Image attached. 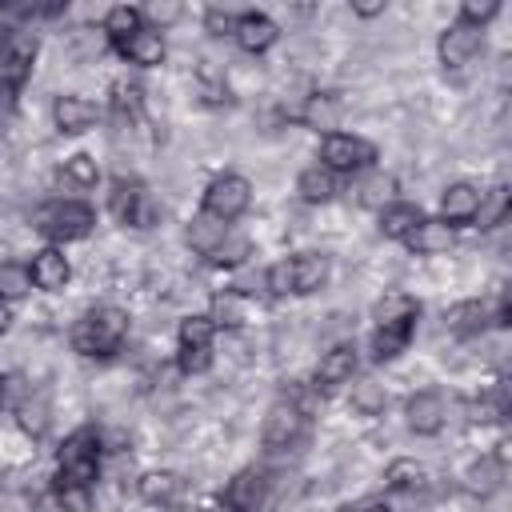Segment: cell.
Here are the masks:
<instances>
[{"label":"cell","instance_id":"cell-1","mask_svg":"<svg viewBox=\"0 0 512 512\" xmlns=\"http://www.w3.org/2000/svg\"><path fill=\"white\" fill-rule=\"evenodd\" d=\"M68 340H72V352L80 356H112L128 340V312L116 304H100L72 324Z\"/></svg>","mask_w":512,"mask_h":512},{"label":"cell","instance_id":"cell-2","mask_svg":"<svg viewBox=\"0 0 512 512\" xmlns=\"http://www.w3.org/2000/svg\"><path fill=\"white\" fill-rule=\"evenodd\" d=\"M328 284V256L320 252H300V256H284L276 264H268L264 272V288L272 296H308L320 292Z\"/></svg>","mask_w":512,"mask_h":512},{"label":"cell","instance_id":"cell-3","mask_svg":"<svg viewBox=\"0 0 512 512\" xmlns=\"http://www.w3.org/2000/svg\"><path fill=\"white\" fill-rule=\"evenodd\" d=\"M32 228L56 244H68V240H84L96 228V212L84 200H52V204L36 208Z\"/></svg>","mask_w":512,"mask_h":512},{"label":"cell","instance_id":"cell-4","mask_svg":"<svg viewBox=\"0 0 512 512\" xmlns=\"http://www.w3.org/2000/svg\"><path fill=\"white\" fill-rule=\"evenodd\" d=\"M96 472H100V436H96V428H76L60 444V468H56V480L52 484L92 488Z\"/></svg>","mask_w":512,"mask_h":512},{"label":"cell","instance_id":"cell-5","mask_svg":"<svg viewBox=\"0 0 512 512\" xmlns=\"http://www.w3.org/2000/svg\"><path fill=\"white\" fill-rule=\"evenodd\" d=\"M108 212L128 228H152L160 220V204L136 176H116L108 192Z\"/></svg>","mask_w":512,"mask_h":512},{"label":"cell","instance_id":"cell-6","mask_svg":"<svg viewBox=\"0 0 512 512\" xmlns=\"http://www.w3.org/2000/svg\"><path fill=\"white\" fill-rule=\"evenodd\" d=\"M320 164L336 176V172H364L376 164V144L352 132H324L320 140Z\"/></svg>","mask_w":512,"mask_h":512},{"label":"cell","instance_id":"cell-7","mask_svg":"<svg viewBox=\"0 0 512 512\" xmlns=\"http://www.w3.org/2000/svg\"><path fill=\"white\" fill-rule=\"evenodd\" d=\"M248 204H252V184H248L244 176H236V172H224V176H216V180L204 188L200 212H208V216L232 224V220H240V216L248 212Z\"/></svg>","mask_w":512,"mask_h":512},{"label":"cell","instance_id":"cell-8","mask_svg":"<svg viewBox=\"0 0 512 512\" xmlns=\"http://www.w3.org/2000/svg\"><path fill=\"white\" fill-rule=\"evenodd\" d=\"M36 48H40V44H36V36H32V32L4 24V28H0V80H4V84H12V88H20V84H24V76L32 72Z\"/></svg>","mask_w":512,"mask_h":512},{"label":"cell","instance_id":"cell-9","mask_svg":"<svg viewBox=\"0 0 512 512\" xmlns=\"http://www.w3.org/2000/svg\"><path fill=\"white\" fill-rule=\"evenodd\" d=\"M300 432H304V408H300L292 396H280V400L268 408L264 424H260V440H264V448H272V452L292 448V444L300 440Z\"/></svg>","mask_w":512,"mask_h":512},{"label":"cell","instance_id":"cell-10","mask_svg":"<svg viewBox=\"0 0 512 512\" xmlns=\"http://www.w3.org/2000/svg\"><path fill=\"white\" fill-rule=\"evenodd\" d=\"M136 492L152 508H180L188 500V480L180 472H172V468H152V472H144L136 480Z\"/></svg>","mask_w":512,"mask_h":512},{"label":"cell","instance_id":"cell-11","mask_svg":"<svg viewBox=\"0 0 512 512\" xmlns=\"http://www.w3.org/2000/svg\"><path fill=\"white\" fill-rule=\"evenodd\" d=\"M404 420L416 436H436L448 420V404L436 388H424V392H412L408 404H404Z\"/></svg>","mask_w":512,"mask_h":512},{"label":"cell","instance_id":"cell-12","mask_svg":"<svg viewBox=\"0 0 512 512\" xmlns=\"http://www.w3.org/2000/svg\"><path fill=\"white\" fill-rule=\"evenodd\" d=\"M480 40H484L480 28H472V24H464V20L448 24V28L440 32V40H436L440 64H444V68H464V64L480 52Z\"/></svg>","mask_w":512,"mask_h":512},{"label":"cell","instance_id":"cell-13","mask_svg":"<svg viewBox=\"0 0 512 512\" xmlns=\"http://www.w3.org/2000/svg\"><path fill=\"white\" fill-rule=\"evenodd\" d=\"M96 116H100V108H96L88 96L64 92V96L52 100V124H56V132H64V136H80V132H88V128L96 124Z\"/></svg>","mask_w":512,"mask_h":512},{"label":"cell","instance_id":"cell-14","mask_svg":"<svg viewBox=\"0 0 512 512\" xmlns=\"http://www.w3.org/2000/svg\"><path fill=\"white\" fill-rule=\"evenodd\" d=\"M28 272H32V288H40V292H60V288H68V280H72V264H68V256H64L56 244L32 252Z\"/></svg>","mask_w":512,"mask_h":512},{"label":"cell","instance_id":"cell-15","mask_svg":"<svg viewBox=\"0 0 512 512\" xmlns=\"http://www.w3.org/2000/svg\"><path fill=\"white\" fill-rule=\"evenodd\" d=\"M232 40L244 48V52H268L276 40H280V28H276V20L272 16H264V12H240L236 16V32H232Z\"/></svg>","mask_w":512,"mask_h":512},{"label":"cell","instance_id":"cell-16","mask_svg":"<svg viewBox=\"0 0 512 512\" xmlns=\"http://www.w3.org/2000/svg\"><path fill=\"white\" fill-rule=\"evenodd\" d=\"M476 208H480V188L468 184V180H456V184H448V188L440 192V220H444L448 228L472 224Z\"/></svg>","mask_w":512,"mask_h":512},{"label":"cell","instance_id":"cell-17","mask_svg":"<svg viewBox=\"0 0 512 512\" xmlns=\"http://www.w3.org/2000/svg\"><path fill=\"white\" fill-rule=\"evenodd\" d=\"M452 244H456V228H448L440 216H436V220L424 216V220L404 236V248L416 252V256H440V252H448Z\"/></svg>","mask_w":512,"mask_h":512},{"label":"cell","instance_id":"cell-18","mask_svg":"<svg viewBox=\"0 0 512 512\" xmlns=\"http://www.w3.org/2000/svg\"><path fill=\"white\" fill-rule=\"evenodd\" d=\"M352 376H356V348H352V344L328 348V352L320 356V364H316V388H320V392H332V388L348 384Z\"/></svg>","mask_w":512,"mask_h":512},{"label":"cell","instance_id":"cell-19","mask_svg":"<svg viewBox=\"0 0 512 512\" xmlns=\"http://www.w3.org/2000/svg\"><path fill=\"white\" fill-rule=\"evenodd\" d=\"M128 64H136V68H156V64H164V56H168V48H164V36L156 32V28H140L136 36H128V40H120V44H112Z\"/></svg>","mask_w":512,"mask_h":512},{"label":"cell","instance_id":"cell-20","mask_svg":"<svg viewBox=\"0 0 512 512\" xmlns=\"http://www.w3.org/2000/svg\"><path fill=\"white\" fill-rule=\"evenodd\" d=\"M416 316H420V300L408 296V292H384V296L372 304V320H376V328H384V324L416 328Z\"/></svg>","mask_w":512,"mask_h":512},{"label":"cell","instance_id":"cell-21","mask_svg":"<svg viewBox=\"0 0 512 512\" xmlns=\"http://www.w3.org/2000/svg\"><path fill=\"white\" fill-rule=\"evenodd\" d=\"M508 212H512V188L508 184H492L488 192H480V208L472 216V228L492 232V228H500L508 220Z\"/></svg>","mask_w":512,"mask_h":512},{"label":"cell","instance_id":"cell-22","mask_svg":"<svg viewBox=\"0 0 512 512\" xmlns=\"http://www.w3.org/2000/svg\"><path fill=\"white\" fill-rule=\"evenodd\" d=\"M500 484H504V460L500 456H480L464 472V492H472L480 500H488L492 492H500Z\"/></svg>","mask_w":512,"mask_h":512},{"label":"cell","instance_id":"cell-23","mask_svg":"<svg viewBox=\"0 0 512 512\" xmlns=\"http://www.w3.org/2000/svg\"><path fill=\"white\" fill-rule=\"evenodd\" d=\"M420 220H424L420 204L392 200V204H384V208H380V236H388V240H404Z\"/></svg>","mask_w":512,"mask_h":512},{"label":"cell","instance_id":"cell-24","mask_svg":"<svg viewBox=\"0 0 512 512\" xmlns=\"http://www.w3.org/2000/svg\"><path fill=\"white\" fill-rule=\"evenodd\" d=\"M212 324L220 328H240V324H248V316H252V304H248V296L240 292V288H224V292H216L212 296Z\"/></svg>","mask_w":512,"mask_h":512},{"label":"cell","instance_id":"cell-25","mask_svg":"<svg viewBox=\"0 0 512 512\" xmlns=\"http://www.w3.org/2000/svg\"><path fill=\"white\" fill-rule=\"evenodd\" d=\"M488 320H492V312H488L484 300H460V304H452L444 312V328L456 332V336H476Z\"/></svg>","mask_w":512,"mask_h":512},{"label":"cell","instance_id":"cell-26","mask_svg":"<svg viewBox=\"0 0 512 512\" xmlns=\"http://www.w3.org/2000/svg\"><path fill=\"white\" fill-rule=\"evenodd\" d=\"M264 488H268L264 472L244 468V472H240V476L228 484V504H232L236 512H256V508L264 504Z\"/></svg>","mask_w":512,"mask_h":512},{"label":"cell","instance_id":"cell-27","mask_svg":"<svg viewBox=\"0 0 512 512\" xmlns=\"http://www.w3.org/2000/svg\"><path fill=\"white\" fill-rule=\"evenodd\" d=\"M296 192H300V200H308V204H328V200L336 196V176H332L324 164H308V168L296 176Z\"/></svg>","mask_w":512,"mask_h":512},{"label":"cell","instance_id":"cell-28","mask_svg":"<svg viewBox=\"0 0 512 512\" xmlns=\"http://www.w3.org/2000/svg\"><path fill=\"white\" fill-rule=\"evenodd\" d=\"M232 228L224 224V220H216V216H208V212H196L192 220H188V244H192V252H200V256H208L224 236H228Z\"/></svg>","mask_w":512,"mask_h":512},{"label":"cell","instance_id":"cell-29","mask_svg":"<svg viewBox=\"0 0 512 512\" xmlns=\"http://www.w3.org/2000/svg\"><path fill=\"white\" fill-rule=\"evenodd\" d=\"M140 28H144V16H140V8H132V4H116V8H108V12H104V24H100V32H104L112 44L136 36Z\"/></svg>","mask_w":512,"mask_h":512},{"label":"cell","instance_id":"cell-30","mask_svg":"<svg viewBox=\"0 0 512 512\" xmlns=\"http://www.w3.org/2000/svg\"><path fill=\"white\" fill-rule=\"evenodd\" d=\"M424 480H428V472H424V464L412 460V456H396V460L384 468V484L396 488V492H416V488H424Z\"/></svg>","mask_w":512,"mask_h":512},{"label":"cell","instance_id":"cell-31","mask_svg":"<svg viewBox=\"0 0 512 512\" xmlns=\"http://www.w3.org/2000/svg\"><path fill=\"white\" fill-rule=\"evenodd\" d=\"M408 340H412V328H404V324H384V328H376L372 332V356L384 364V360H396L404 348H408Z\"/></svg>","mask_w":512,"mask_h":512},{"label":"cell","instance_id":"cell-32","mask_svg":"<svg viewBox=\"0 0 512 512\" xmlns=\"http://www.w3.org/2000/svg\"><path fill=\"white\" fill-rule=\"evenodd\" d=\"M32 292V272L20 260H0V300H20Z\"/></svg>","mask_w":512,"mask_h":512},{"label":"cell","instance_id":"cell-33","mask_svg":"<svg viewBox=\"0 0 512 512\" xmlns=\"http://www.w3.org/2000/svg\"><path fill=\"white\" fill-rule=\"evenodd\" d=\"M392 192H396V180L384 176V172H368V176L356 184V200H360L364 208H384V204H392Z\"/></svg>","mask_w":512,"mask_h":512},{"label":"cell","instance_id":"cell-34","mask_svg":"<svg viewBox=\"0 0 512 512\" xmlns=\"http://www.w3.org/2000/svg\"><path fill=\"white\" fill-rule=\"evenodd\" d=\"M248 256H252V240L228 232V236L208 252V264H216V268H236V264H244Z\"/></svg>","mask_w":512,"mask_h":512},{"label":"cell","instance_id":"cell-35","mask_svg":"<svg viewBox=\"0 0 512 512\" xmlns=\"http://www.w3.org/2000/svg\"><path fill=\"white\" fill-rule=\"evenodd\" d=\"M176 336H180V348H212L216 324H212V316H200V312H192V316H184V320H180Z\"/></svg>","mask_w":512,"mask_h":512},{"label":"cell","instance_id":"cell-36","mask_svg":"<svg viewBox=\"0 0 512 512\" xmlns=\"http://www.w3.org/2000/svg\"><path fill=\"white\" fill-rule=\"evenodd\" d=\"M16 424L36 440V436H44V428H48V404L40 400V396H24L20 404H16Z\"/></svg>","mask_w":512,"mask_h":512},{"label":"cell","instance_id":"cell-37","mask_svg":"<svg viewBox=\"0 0 512 512\" xmlns=\"http://www.w3.org/2000/svg\"><path fill=\"white\" fill-rule=\"evenodd\" d=\"M384 404H388V396H384V388H380V384H372V380L352 384V408H356L360 416H380V412H384Z\"/></svg>","mask_w":512,"mask_h":512},{"label":"cell","instance_id":"cell-38","mask_svg":"<svg viewBox=\"0 0 512 512\" xmlns=\"http://www.w3.org/2000/svg\"><path fill=\"white\" fill-rule=\"evenodd\" d=\"M64 176H68L72 184H80V188H96L100 168H96V160H92L88 152H76V156L64 160Z\"/></svg>","mask_w":512,"mask_h":512},{"label":"cell","instance_id":"cell-39","mask_svg":"<svg viewBox=\"0 0 512 512\" xmlns=\"http://www.w3.org/2000/svg\"><path fill=\"white\" fill-rule=\"evenodd\" d=\"M52 488L64 512H92V488H80V484H52Z\"/></svg>","mask_w":512,"mask_h":512},{"label":"cell","instance_id":"cell-40","mask_svg":"<svg viewBox=\"0 0 512 512\" xmlns=\"http://www.w3.org/2000/svg\"><path fill=\"white\" fill-rule=\"evenodd\" d=\"M496 12H500V4H496V0H464V4H460V20H464V24H472V28H484Z\"/></svg>","mask_w":512,"mask_h":512},{"label":"cell","instance_id":"cell-41","mask_svg":"<svg viewBox=\"0 0 512 512\" xmlns=\"http://www.w3.org/2000/svg\"><path fill=\"white\" fill-rule=\"evenodd\" d=\"M180 4H172V0H156V4H148V8H140V16L160 32V28H168V24H176L180 20Z\"/></svg>","mask_w":512,"mask_h":512},{"label":"cell","instance_id":"cell-42","mask_svg":"<svg viewBox=\"0 0 512 512\" xmlns=\"http://www.w3.org/2000/svg\"><path fill=\"white\" fill-rule=\"evenodd\" d=\"M176 364H180L184 376H200V372H208V364H212V348H180Z\"/></svg>","mask_w":512,"mask_h":512},{"label":"cell","instance_id":"cell-43","mask_svg":"<svg viewBox=\"0 0 512 512\" xmlns=\"http://www.w3.org/2000/svg\"><path fill=\"white\" fill-rule=\"evenodd\" d=\"M304 120H308L312 128H332V120H336V104H332L328 96H312Z\"/></svg>","mask_w":512,"mask_h":512},{"label":"cell","instance_id":"cell-44","mask_svg":"<svg viewBox=\"0 0 512 512\" xmlns=\"http://www.w3.org/2000/svg\"><path fill=\"white\" fill-rule=\"evenodd\" d=\"M204 28H208L212 36H232V32H236V16H232L228 8H208V12H204Z\"/></svg>","mask_w":512,"mask_h":512},{"label":"cell","instance_id":"cell-45","mask_svg":"<svg viewBox=\"0 0 512 512\" xmlns=\"http://www.w3.org/2000/svg\"><path fill=\"white\" fill-rule=\"evenodd\" d=\"M0 512H32V496H24V492L0 496Z\"/></svg>","mask_w":512,"mask_h":512},{"label":"cell","instance_id":"cell-46","mask_svg":"<svg viewBox=\"0 0 512 512\" xmlns=\"http://www.w3.org/2000/svg\"><path fill=\"white\" fill-rule=\"evenodd\" d=\"M352 12H356V16H364V20H372V16H380V12H384V0H352Z\"/></svg>","mask_w":512,"mask_h":512},{"label":"cell","instance_id":"cell-47","mask_svg":"<svg viewBox=\"0 0 512 512\" xmlns=\"http://www.w3.org/2000/svg\"><path fill=\"white\" fill-rule=\"evenodd\" d=\"M12 320H16V316H12V304H8V300H0V336L12 328Z\"/></svg>","mask_w":512,"mask_h":512},{"label":"cell","instance_id":"cell-48","mask_svg":"<svg viewBox=\"0 0 512 512\" xmlns=\"http://www.w3.org/2000/svg\"><path fill=\"white\" fill-rule=\"evenodd\" d=\"M12 96H16V88L0 80V112H8V108H12Z\"/></svg>","mask_w":512,"mask_h":512},{"label":"cell","instance_id":"cell-49","mask_svg":"<svg viewBox=\"0 0 512 512\" xmlns=\"http://www.w3.org/2000/svg\"><path fill=\"white\" fill-rule=\"evenodd\" d=\"M8 404V376H0V408Z\"/></svg>","mask_w":512,"mask_h":512},{"label":"cell","instance_id":"cell-50","mask_svg":"<svg viewBox=\"0 0 512 512\" xmlns=\"http://www.w3.org/2000/svg\"><path fill=\"white\" fill-rule=\"evenodd\" d=\"M364 512H392V508H388V504H368Z\"/></svg>","mask_w":512,"mask_h":512}]
</instances>
